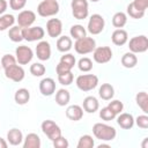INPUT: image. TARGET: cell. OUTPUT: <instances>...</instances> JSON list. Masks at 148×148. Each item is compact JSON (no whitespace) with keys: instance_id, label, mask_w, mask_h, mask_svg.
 Instances as JSON below:
<instances>
[{"instance_id":"6da1fadb","label":"cell","mask_w":148,"mask_h":148,"mask_svg":"<svg viewBox=\"0 0 148 148\" xmlns=\"http://www.w3.org/2000/svg\"><path fill=\"white\" fill-rule=\"evenodd\" d=\"M92 134L95 135L96 139H99L102 141H112L117 135V131L114 127L110 125L103 123H96L92 126Z\"/></svg>"},{"instance_id":"7a4b0ae2","label":"cell","mask_w":148,"mask_h":148,"mask_svg":"<svg viewBox=\"0 0 148 148\" xmlns=\"http://www.w3.org/2000/svg\"><path fill=\"white\" fill-rule=\"evenodd\" d=\"M59 2L57 0H43L37 7V13L42 17L54 16L59 13Z\"/></svg>"},{"instance_id":"3957f363","label":"cell","mask_w":148,"mask_h":148,"mask_svg":"<svg viewBox=\"0 0 148 148\" xmlns=\"http://www.w3.org/2000/svg\"><path fill=\"white\" fill-rule=\"evenodd\" d=\"M76 86L82 91H90L98 84V77L95 74H82L76 77Z\"/></svg>"},{"instance_id":"277c9868","label":"cell","mask_w":148,"mask_h":148,"mask_svg":"<svg viewBox=\"0 0 148 148\" xmlns=\"http://www.w3.org/2000/svg\"><path fill=\"white\" fill-rule=\"evenodd\" d=\"M96 47V40L92 37H83L80 39H76L74 43V50L79 54H88L92 52Z\"/></svg>"},{"instance_id":"5b68a950","label":"cell","mask_w":148,"mask_h":148,"mask_svg":"<svg viewBox=\"0 0 148 148\" xmlns=\"http://www.w3.org/2000/svg\"><path fill=\"white\" fill-rule=\"evenodd\" d=\"M71 7H72L73 16L76 20H84V18H87V16L89 14L88 1L87 0H72Z\"/></svg>"},{"instance_id":"8992f818","label":"cell","mask_w":148,"mask_h":148,"mask_svg":"<svg viewBox=\"0 0 148 148\" xmlns=\"http://www.w3.org/2000/svg\"><path fill=\"white\" fill-rule=\"evenodd\" d=\"M22 32V37L24 40L28 42H36V40H40L43 39L45 31L42 27L37 25V27H28V28H22L21 30Z\"/></svg>"},{"instance_id":"52a82bcc","label":"cell","mask_w":148,"mask_h":148,"mask_svg":"<svg viewBox=\"0 0 148 148\" xmlns=\"http://www.w3.org/2000/svg\"><path fill=\"white\" fill-rule=\"evenodd\" d=\"M130 51L133 53H142L148 50V38L145 35L135 36L128 42Z\"/></svg>"},{"instance_id":"ba28073f","label":"cell","mask_w":148,"mask_h":148,"mask_svg":"<svg viewBox=\"0 0 148 148\" xmlns=\"http://www.w3.org/2000/svg\"><path fill=\"white\" fill-rule=\"evenodd\" d=\"M40 128L43 131V133L51 140H56L57 138H59L61 135V130L60 127L53 121V120H50V119H46L40 125Z\"/></svg>"},{"instance_id":"9c48e42d","label":"cell","mask_w":148,"mask_h":148,"mask_svg":"<svg viewBox=\"0 0 148 148\" xmlns=\"http://www.w3.org/2000/svg\"><path fill=\"white\" fill-rule=\"evenodd\" d=\"M105 27V20L99 14H92L88 21V31L91 35H98Z\"/></svg>"},{"instance_id":"30bf717a","label":"cell","mask_w":148,"mask_h":148,"mask_svg":"<svg viewBox=\"0 0 148 148\" xmlns=\"http://www.w3.org/2000/svg\"><path fill=\"white\" fill-rule=\"evenodd\" d=\"M92 58L97 64H105L112 59V50L109 46L95 47L92 51Z\"/></svg>"},{"instance_id":"8fae6325","label":"cell","mask_w":148,"mask_h":148,"mask_svg":"<svg viewBox=\"0 0 148 148\" xmlns=\"http://www.w3.org/2000/svg\"><path fill=\"white\" fill-rule=\"evenodd\" d=\"M15 58H16V61L20 64V65H27L29 64L32 58H34V52L29 47V46H25V45H21V46H17L16 50H15Z\"/></svg>"},{"instance_id":"7c38bea8","label":"cell","mask_w":148,"mask_h":148,"mask_svg":"<svg viewBox=\"0 0 148 148\" xmlns=\"http://www.w3.org/2000/svg\"><path fill=\"white\" fill-rule=\"evenodd\" d=\"M24 69L20 65H12L7 68H5V76L14 82H21L24 79Z\"/></svg>"},{"instance_id":"4fadbf2b","label":"cell","mask_w":148,"mask_h":148,"mask_svg":"<svg viewBox=\"0 0 148 148\" xmlns=\"http://www.w3.org/2000/svg\"><path fill=\"white\" fill-rule=\"evenodd\" d=\"M46 32L50 37H59L62 32V22L59 18H50L46 22Z\"/></svg>"},{"instance_id":"5bb4252c","label":"cell","mask_w":148,"mask_h":148,"mask_svg":"<svg viewBox=\"0 0 148 148\" xmlns=\"http://www.w3.org/2000/svg\"><path fill=\"white\" fill-rule=\"evenodd\" d=\"M16 21H17L18 27H21V28L31 27V24L36 21V14L32 10H22L18 14Z\"/></svg>"},{"instance_id":"9a60e30c","label":"cell","mask_w":148,"mask_h":148,"mask_svg":"<svg viewBox=\"0 0 148 148\" xmlns=\"http://www.w3.org/2000/svg\"><path fill=\"white\" fill-rule=\"evenodd\" d=\"M36 56L39 60L46 61L51 57V46L46 40H40L36 46Z\"/></svg>"},{"instance_id":"2e32d148","label":"cell","mask_w":148,"mask_h":148,"mask_svg":"<svg viewBox=\"0 0 148 148\" xmlns=\"http://www.w3.org/2000/svg\"><path fill=\"white\" fill-rule=\"evenodd\" d=\"M39 91L43 96H51L56 91V82L51 77H44L39 82Z\"/></svg>"},{"instance_id":"e0dca14e","label":"cell","mask_w":148,"mask_h":148,"mask_svg":"<svg viewBox=\"0 0 148 148\" xmlns=\"http://www.w3.org/2000/svg\"><path fill=\"white\" fill-rule=\"evenodd\" d=\"M66 117L69 119V120H73V121H79L82 119L83 117V109L77 105V104H73V105H69L67 109H66Z\"/></svg>"},{"instance_id":"ac0fdd59","label":"cell","mask_w":148,"mask_h":148,"mask_svg":"<svg viewBox=\"0 0 148 148\" xmlns=\"http://www.w3.org/2000/svg\"><path fill=\"white\" fill-rule=\"evenodd\" d=\"M111 39H112V43L117 46H121L124 44L127 43L128 40V35H127V31L124 30V29H116L112 35H111Z\"/></svg>"},{"instance_id":"d6986e66","label":"cell","mask_w":148,"mask_h":148,"mask_svg":"<svg viewBox=\"0 0 148 148\" xmlns=\"http://www.w3.org/2000/svg\"><path fill=\"white\" fill-rule=\"evenodd\" d=\"M117 124L124 130H130L134 125V118L131 113H127V112L121 113L120 112L119 116L117 117Z\"/></svg>"},{"instance_id":"ffe728a7","label":"cell","mask_w":148,"mask_h":148,"mask_svg":"<svg viewBox=\"0 0 148 148\" xmlns=\"http://www.w3.org/2000/svg\"><path fill=\"white\" fill-rule=\"evenodd\" d=\"M99 108V103L97 101V98L95 96H87L83 99V104H82V109L88 112V113H94L98 110Z\"/></svg>"},{"instance_id":"44dd1931","label":"cell","mask_w":148,"mask_h":148,"mask_svg":"<svg viewBox=\"0 0 148 148\" xmlns=\"http://www.w3.org/2000/svg\"><path fill=\"white\" fill-rule=\"evenodd\" d=\"M7 141L12 146H18L23 141V134L18 128H12L7 133Z\"/></svg>"},{"instance_id":"7402d4cb","label":"cell","mask_w":148,"mask_h":148,"mask_svg":"<svg viewBox=\"0 0 148 148\" xmlns=\"http://www.w3.org/2000/svg\"><path fill=\"white\" fill-rule=\"evenodd\" d=\"M98 95L104 101H110L114 96V88L110 83H103L98 89Z\"/></svg>"},{"instance_id":"603a6c76","label":"cell","mask_w":148,"mask_h":148,"mask_svg":"<svg viewBox=\"0 0 148 148\" xmlns=\"http://www.w3.org/2000/svg\"><path fill=\"white\" fill-rule=\"evenodd\" d=\"M14 99H15L16 104L24 105L30 99V91L28 89H25V88H20V89L16 90V92L14 95Z\"/></svg>"},{"instance_id":"cb8c5ba5","label":"cell","mask_w":148,"mask_h":148,"mask_svg":"<svg viewBox=\"0 0 148 148\" xmlns=\"http://www.w3.org/2000/svg\"><path fill=\"white\" fill-rule=\"evenodd\" d=\"M40 145H42L40 143V138L36 133L27 134V136L24 139V142H23L24 148H39Z\"/></svg>"},{"instance_id":"d4e9b609","label":"cell","mask_w":148,"mask_h":148,"mask_svg":"<svg viewBox=\"0 0 148 148\" xmlns=\"http://www.w3.org/2000/svg\"><path fill=\"white\" fill-rule=\"evenodd\" d=\"M73 46L72 43V38L68 36H60L57 40V49L60 52H68Z\"/></svg>"},{"instance_id":"484cf974","label":"cell","mask_w":148,"mask_h":148,"mask_svg":"<svg viewBox=\"0 0 148 148\" xmlns=\"http://www.w3.org/2000/svg\"><path fill=\"white\" fill-rule=\"evenodd\" d=\"M71 99V94L67 89H59L56 92V103L59 106H65L69 103Z\"/></svg>"},{"instance_id":"4316f807","label":"cell","mask_w":148,"mask_h":148,"mask_svg":"<svg viewBox=\"0 0 148 148\" xmlns=\"http://www.w3.org/2000/svg\"><path fill=\"white\" fill-rule=\"evenodd\" d=\"M138 64V58L133 52H126L121 57V65L126 68H133Z\"/></svg>"},{"instance_id":"83f0119b","label":"cell","mask_w":148,"mask_h":148,"mask_svg":"<svg viewBox=\"0 0 148 148\" xmlns=\"http://www.w3.org/2000/svg\"><path fill=\"white\" fill-rule=\"evenodd\" d=\"M135 102L145 113H148V95L146 91L138 92L135 96Z\"/></svg>"},{"instance_id":"f1b7e54d","label":"cell","mask_w":148,"mask_h":148,"mask_svg":"<svg viewBox=\"0 0 148 148\" xmlns=\"http://www.w3.org/2000/svg\"><path fill=\"white\" fill-rule=\"evenodd\" d=\"M15 23V17L12 14H3L0 15V31H3Z\"/></svg>"},{"instance_id":"f546056e","label":"cell","mask_w":148,"mask_h":148,"mask_svg":"<svg viewBox=\"0 0 148 148\" xmlns=\"http://www.w3.org/2000/svg\"><path fill=\"white\" fill-rule=\"evenodd\" d=\"M69 32H71V37H73L74 39L83 38V37H86V35H87V30H86L84 27L81 25V24H74V25H72Z\"/></svg>"},{"instance_id":"4dcf8cb0","label":"cell","mask_w":148,"mask_h":148,"mask_svg":"<svg viewBox=\"0 0 148 148\" xmlns=\"http://www.w3.org/2000/svg\"><path fill=\"white\" fill-rule=\"evenodd\" d=\"M126 22H127V16L123 12H117L112 16V24H113V27H116L118 29L123 28L126 24Z\"/></svg>"},{"instance_id":"1f68e13d","label":"cell","mask_w":148,"mask_h":148,"mask_svg":"<svg viewBox=\"0 0 148 148\" xmlns=\"http://www.w3.org/2000/svg\"><path fill=\"white\" fill-rule=\"evenodd\" d=\"M22 28L16 25V27H12L8 31V37L12 42L14 43H18L21 40H23V37H22V32H21Z\"/></svg>"},{"instance_id":"d6a6232c","label":"cell","mask_w":148,"mask_h":148,"mask_svg":"<svg viewBox=\"0 0 148 148\" xmlns=\"http://www.w3.org/2000/svg\"><path fill=\"white\" fill-rule=\"evenodd\" d=\"M95 146V141L92 139L91 135H82L80 139H79V142H77V148H92Z\"/></svg>"},{"instance_id":"836d02e7","label":"cell","mask_w":148,"mask_h":148,"mask_svg":"<svg viewBox=\"0 0 148 148\" xmlns=\"http://www.w3.org/2000/svg\"><path fill=\"white\" fill-rule=\"evenodd\" d=\"M45 72H46V68L40 62H35L30 66V73L34 76H43L45 74Z\"/></svg>"},{"instance_id":"e575fe53","label":"cell","mask_w":148,"mask_h":148,"mask_svg":"<svg viewBox=\"0 0 148 148\" xmlns=\"http://www.w3.org/2000/svg\"><path fill=\"white\" fill-rule=\"evenodd\" d=\"M77 67H79V69L81 72H84V73L86 72H89L92 68V61H91V59H89L87 57L81 58L79 60V62H77Z\"/></svg>"},{"instance_id":"d590c367","label":"cell","mask_w":148,"mask_h":148,"mask_svg":"<svg viewBox=\"0 0 148 148\" xmlns=\"http://www.w3.org/2000/svg\"><path fill=\"white\" fill-rule=\"evenodd\" d=\"M73 80H74V75H73L72 71L58 75V81H59V83L62 84V86H69V84L73 82Z\"/></svg>"},{"instance_id":"8d00e7d4","label":"cell","mask_w":148,"mask_h":148,"mask_svg":"<svg viewBox=\"0 0 148 148\" xmlns=\"http://www.w3.org/2000/svg\"><path fill=\"white\" fill-rule=\"evenodd\" d=\"M127 14L132 17V18H136V20H139V18H142L143 16H145V12H142V10H139V9H136L133 5H132V2L127 6Z\"/></svg>"},{"instance_id":"74e56055","label":"cell","mask_w":148,"mask_h":148,"mask_svg":"<svg viewBox=\"0 0 148 148\" xmlns=\"http://www.w3.org/2000/svg\"><path fill=\"white\" fill-rule=\"evenodd\" d=\"M116 116H117V114H116L114 112H112L108 106L103 108V109L99 111V117H101L103 120H105V121H110V120L114 119Z\"/></svg>"},{"instance_id":"f35d334b","label":"cell","mask_w":148,"mask_h":148,"mask_svg":"<svg viewBox=\"0 0 148 148\" xmlns=\"http://www.w3.org/2000/svg\"><path fill=\"white\" fill-rule=\"evenodd\" d=\"M60 62L67 65L69 68H73V67L75 66L76 60H75V57H74L72 53H66V54L61 56V58H60Z\"/></svg>"},{"instance_id":"ab89813d","label":"cell","mask_w":148,"mask_h":148,"mask_svg":"<svg viewBox=\"0 0 148 148\" xmlns=\"http://www.w3.org/2000/svg\"><path fill=\"white\" fill-rule=\"evenodd\" d=\"M108 108H109L112 112H114L116 114H119V113L123 111V109H124V104H123V102H120V101H118V99H114V101H111V102L109 103Z\"/></svg>"},{"instance_id":"60d3db41","label":"cell","mask_w":148,"mask_h":148,"mask_svg":"<svg viewBox=\"0 0 148 148\" xmlns=\"http://www.w3.org/2000/svg\"><path fill=\"white\" fill-rule=\"evenodd\" d=\"M14 64H16V58L15 57H13L12 54L2 56V58H1V67L3 69L9 67V66H12V65H14Z\"/></svg>"},{"instance_id":"b9f144b4","label":"cell","mask_w":148,"mask_h":148,"mask_svg":"<svg viewBox=\"0 0 148 148\" xmlns=\"http://www.w3.org/2000/svg\"><path fill=\"white\" fill-rule=\"evenodd\" d=\"M134 123H136V125L142 130H147L148 128V117L146 116V113L138 116L136 119L134 120Z\"/></svg>"},{"instance_id":"7bdbcfd3","label":"cell","mask_w":148,"mask_h":148,"mask_svg":"<svg viewBox=\"0 0 148 148\" xmlns=\"http://www.w3.org/2000/svg\"><path fill=\"white\" fill-rule=\"evenodd\" d=\"M52 142H53V147H54V148H67V147L69 146L67 139H65L62 135H60L59 138H57V139L53 140Z\"/></svg>"},{"instance_id":"ee69618b","label":"cell","mask_w":148,"mask_h":148,"mask_svg":"<svg viewBox=\"0 0 148 148\" xmlns=\"http://www.w3.org/2000/svg\"><path fill=\"white\" fill-rule=\"evenodd\" d=\"M27 3V0H9V7L13 10H20L22 9Z\"/></svg>"},{"instance_id":"f6af8a7d","label":"cell","mask_w":148,"mask_h":148,"mask_svg":"<svg viewBox=\"0 0 148 148\" xmlns=\"http://www.w3.org/2000/svg\"><path fill=\"white\" fill-rule=\"evenodd\" d=\"M132 5L139 9V10H142V12H146L147 7H148V0H134L132 2Z\"/></svg>"},{"instance_id":"bcb514c9","label":"cell","mask_w":148,"mask_h":148,"mask_svg":"<svg viewBox=\"0 0 148 148\" xmlns=\"http://www.w3.org/2000/svg\"><path fill=\"white\" fill-rule=\"evenodd\" d=\"M69 71H72V68H69L67 65H65V64H62V62H60V61H59V64H58L57 67H56V72H57L58 75L64 74V73L69 72Z\"/></svg>"},{"instance_id":"7dc6e473","label":"cell","mask_w":148,"mask_h":148,"mask_svg":"<svg viewBox=\"0 0 148 148\" xmlns=\"http://www.w3.org/2000/svg\"><path fill=\"white\" fill-rule=\"evenodd\" d=\"M8 7V3L6 0H0V15H2Z\"/></svg>"},{"instance_id":"c3c4849f","label":"cell","mask_w":148,"mask_h":148,"mask_svg":"<svg viewBox=\"0 0 148 148\" xmlns=\"http://www.w3.org/2000/svg\"><path fill=\"white\" fill-rule=\"evenodd\" d=\"M7 146H8V143L5 141V139L0 138V148H7Z\"/></svg>"},{"instance_id":"681fc988","label":"cell","mask_w":148,"mask_h":148,"mask_svg":"<svg viewBox=\"0 0 148 148\" xmlns=\"http://www.w3.org/2000/svg\"><path fill=\"white\" fill-rule=\"evenodd\" d=\"M147 141H148V139L146 138L145 141H143V143H142V148H147Z\"/></svg>"},{"instance_id":"f907efd6","label":"cell","mask_w":148,"mask_h":148,"mask_svg":"<svg viewBox=\"0 0 148 148\" xmlns=\"http://www.w3.org/2000/svg\"><path fill=\"white\" fill-rule=\"evenodd\" d=\"M104 147H106V148H109V145H104V143H101V145L98 146V148H104Z\"/></svg>"},{"instance_id":"816d5d0a","label":"cell","mask_w":148,"mask_h":148,"mask_svg":"<svg viewBox=\"0 0 148 148\" xmlns=\"http://www.w3.org/2000/svg\"><path fill=\"white\" fill-rule=\"evenodd\" d=\"M90 1H92V2H97V1H99V0H90Z\"/></svg>"},{"instance_id":"f5cc1de1","label":"cell","mask_w":148,"mask_h":148,"mask_svg":"<svg viewBox=\"0 0 148 148\" xmlns=\"http://www.w3.org/2000/svg\"><path fill=\"white\" fill-rule=\"evenodd\" d=\"M0 69H1V65H0Z\"/></svg>"}]
</instances>
